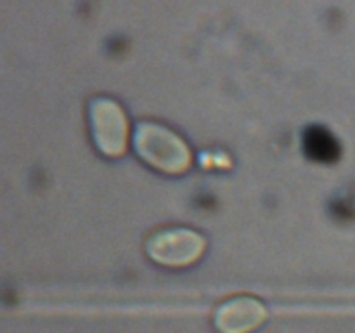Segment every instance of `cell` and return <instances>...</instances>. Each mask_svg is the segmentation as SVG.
I'll return each mask as SVG.
<instances>
[{
	"instance_id": "cell-2",
	"label": "cell",
	"mask_w": 355,
	"mask_h": 333,
	"mask_svg": "<svg viewBox=\"0 0 355 333\" xmlns=\"http://www.w3.org/2000/svg\"><path fill=\"white\" fill-rule=\"evenodd\" d=\"M89 123L94 144L106 156L116 158L127 149L128 121L123 108L106 96L89 101Z\"/></svg>"
},
{
	"instance_id": "cell-4",
	"label": "cell",
	"mask_w": 355,
	"mask_h": 333,
	"mask_svg": "<svg viewBox=\"0 0 355 333\" xmlns=\"http://www.w3.org/2000/svg\"><path fill=\"white\" fill-rule=\"evenodd\" d=\"M266 318L263 302L252 295H236L218 305L214 323L220 333H250L262 325Z\"/></svg>"
},
{
	"instance_id": "cell-3",
	"label": "cell",
	"mask_w": 355,
	"mask_h": 333,
	"mask_svg": "<svg viewBox=\"0 0 355 333\" xmlns=\"http://www.w3.org/2000/svg\"><path fill=\"white\" fill-rule=\"evenodd\" d=\"M146 252L162 266L184 267L200 259L205 238L189 228L158 229L146 239Z\"/></svg>"
},
{
	"instance_id": "cell-1",
	"label": "cell",
	"mask_w": 355,
	"mask_h": 333,
	"mask_svg": "<svg viewBox=\"0 0 355 333\" xmlns=\"http://www.w3.org/2000/svg\"><path fill=\"white\" fill-rule=\"evenodd\" d=\"M134 148L137 155L165 173H182L191 165V149L179 134L158 121L142 120L134 127Z\"/></svg>"
}]
</instances>
